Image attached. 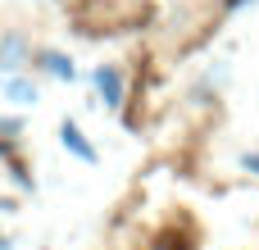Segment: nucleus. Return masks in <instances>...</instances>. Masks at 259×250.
I'll list each match as a JSON object with an SVG mask.
<instances>
[{
  "mask_svg": "<svg viewBox=\"0 0 259 250\" xmlns=\"http://www.w3.org/2000/svg\"><path fill=\"white\" fill-rule=\"evenodd\" d=\"M18 50H23L18 41H9V46H5V68H18Z\"/></svg>",
  "mask_w": 259,
  "mask_h": 250,
  "instance_id": "nucleus-5",
  "label": "nucleus"
},
{
  "mask_svg": "<svg viewBox=\"0 0 259 250\" xmlns=\"http://www.w3.org/2000/svg\"><path fill=\"white\" fill-rule=\"evenodd\" d=\"M41 64H46L55 77H73V64H68L64 55H55V50H46V55H41Z\"/></svg>",
  "mask_w": 259,
  "mask_h": 250,
  "instance_id": "nucleus-3",
  "label": "nucleus"
},
{
  "mask_svg": "<svg viewBox=\"0 0 259 250\" xmlns=\"http://www.w3.org/2000/svg\"><path fill=\"white\" fill-rule=\"evenodd\" d=\"M59 137H64V146H68V150H73V155H77V159H87V164H91V159H96V150H91V146H87V141H82V132H77V128H73V123H64V132H59Z\"/></svg>",
  "mask_w": 259,
  "mask_h": 250,
  "instance_id": "nucleus-2",
  "label": "nucleus"
},
{
  "mask_svg": "<svg viewBox=\"0 0 259 250\" xmlns=\"http://www.w3.org/2000/svg\"><path fill=\"white\" fill-rule=\"evenodd\" d=\"M96 87H100L105 105H123V82H118L114 68H100V73H96Z\"/></svg>",
  "mask_w": 259,
  "mask_h": 250,
  "instance_id": "nucleus-1",
  "label": "nucleus"
},
{
  "mask_svg": "<svg viewBox=\"0 0 259 250\" xmlns=\"http://www.w3.org/2000/svg\"><path fill=\"white\" fill-rule=\"evenodd\" d=\"M241 164H246V169H250V173H259V155H246V159H241Z\"/></svg>",
  "mask_w": 259,
  "mask_h": 250,
  "instance_id": "nucleus-6",
  "label": "nucleus"
},
{
  "mask_svg": "<svg viewBox=\"0 0 259 250\" xmlns=\"http://www.w3.org/2000/svg\"><path fill=\"white\" fill-rule=\"evenodd\" d=\"M0 250H5V246H0Z\"/></svg>",
  "mask_w": 259,
  "mask_h": 250,
  "instance_id": "nucleus-7",
  "label": "nucleus"
},
{
  "mask_svg": "<svg viewBox=\"0 0 259 250\" xmlns=\"http://www.w3.org/2000/svg\"><path fill=\"white\" fill-rule=\"evenodd\" d=\"M9 100L32 105V100H36V87H32V82H23V77H14V82H9Z\"/></svg>",
  "mask_w": 259,
  "mask_h": 250,
  "instance_id": "nucleus-4",
  "label": "nucleus"
}]
</instances>
